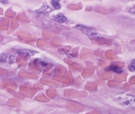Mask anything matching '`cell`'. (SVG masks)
Instances as JSON below:
<instances>
[{
    "instance_id": "obj_1",
    "label": "cell",
    "mask_w": 135,
    "mask_h": 114,
    "mask_svg": "<svg viewBox=\"0 0 135 114\" xmlns=\"http://www.w3.org/2000/svg\"><path fill=\"white\" fill-rule=\"evenodd\" d=\"M116 102L121 106L135 109V96L133 95H120L116 97Z\"/></svg>"
},
{
    "instance_id": "obj_2",
    "label": "cell",
    "mask_w": 135,
    "mask_h": 114,
    "mask_svg": "<svg viewBox=\"0 0 135 114\" xmlns=\"http://www.w3.org/2000/svg\"><path fill=\"white\" fill-rule=\"evenodd\" d=\"M17 61V57L13 56L11 54L2 53L0 54V63L5 65H11Z\"/></svg>"
},
{
    "instance_id": "obj_3",
    "label": "cell",
    "mask_w": 135,
    "mask_h": 114,
    "mask_svg": "<svg viewBox=\"0 0 135 114\" xmlns=\"http://www.w3.org/2000/svg\"><path fill=\"white\" fill-rule=\"evenodd\" d=\"M75 28L82 31V32L86 34L88 36H90L91 39H96L97 37H98V36H99V34H98V32L96 31V29L90 28V27H85V26H83V25H76Z\"/></svg>"
},
{
    "instance_id": "obj_4",
    "label": "cell",
    "mask_w": 135,
    "mask_h": 114,
    "mask_svg": "<svg viewBox=\"0 0 135 114\" xmlns=\"http://www.w3.org/2000/svg\"><path fill=\"white\" fill-rule=\"evenodd\" d=\"M17 53L20 55V57H22L24 58H28L30 57L36 55L37 52L35 51H31V50H26V49H21V50H17Z\"/></svg>"
},
{
    "instance_id": "obj_5",
    "label": "cell",
    "mask_w": 135,
    "mask_h": 114,
    "mask_svg": "<svg viewBox=\"0 0 135 114\" xmlns=\"http://www.w3.org/2000/svg\"><path fill=\"white\" fill-rule=\"evenodd\" d=\"M51 12H52V11H51V9H50V7H49V6L44 5L42 8H40L39 10L37 11V13H38V14H44V15H48Z\"/></svg>"
},
{
    "instance_id": "obj_6",
    "label": "cell",
    "mask_w": 135,
    "mask_h": 114,
    "mask_svg": "<svg viewBox=\"0 0 135 114\" xmlns=\"http://www.w3.org/2000/svg\"><path fill=\"white\" fill-rule=\"evenodd\" d=\"M52 19H53L54 21H56V22L64 23V22H66V21H67V17H66L63 14L59 13V14H54L53 17H52Z\"/></svg>"
},
{
    "instance_id": "obj_7",
    "label": "cell",
    "mask_w": 135,
    "mask_h": 114,
    "mask_svg": "<svg viewBox=\"0 0 135 114\" xmlns=\"http://www.w3.org/2000/svg\"><path fill=\"white\" fill-rule=\"evenodd\" d=\"M106 70H107V71H112V72H116V73H118V74H122V72H123L120 67L115 66V65H113V64L111 65V66L107 67Z\"/></svg>"
},
{
    "instance_id": "obj_8",
    "label": "cell",
    "mask_w": 135,
    "mask_h": 114,
    "mask_svg": "<svg viewBox=\"0 0 135 114\" xmlns=\"http://www.w3.org/2000/svg\"><path fill=\"white\" fill-rule=\"evenodd\" d=\"M126 78H127L126 74H123V73H122V74H117V75H115V79L119 82H124L126 81Z\"/></svg>"
},
{
    "instance_id": "obj_9",
    "label": "cell",
    "mask_w": 135,
    "mask_h": 114,
    "mask_svg": "<svg viewBox=\"0 0 135 114\" xmlns=\"http://www.w3.org/2000/svg\"><path fill=\"white\" fill-rule=\"evenodd\" d=\"M51 4H52V6H53V8L56 9V10H60V9H61V4H60L59 1L53 0V1H51Z\"/></svg>"
},
{
    "instance_id": "obj_10",
    "label": "cell",
    "mask_w": 135,
    "mask_h": 114,
    "mask_svg": "<svg viewBox=\"0 0 135 114\" xmlns=\"http://www.w3.org/2000/svg\"><path fill=\"white\" fill-rule=\"evenodd\" d=\"M106 56H107V58H110V59H114V58H117V57H116V54L114 53L113 51H107Z\"/></svg>"
},
{
    "instance_id": "obj_11",
    "label": "cell",
    "mask_w": 135,
    "mask_h": 114,
    "mask_svg": "<svg viewBox=\"0 0 135 114\" xmlns=\"http://www.w3.org/2000/svg\"><path fill=\"white\" fill-rule=\"evenodd\" d=\"M97 40H98L99 43H100V44H109V43H111V40L106 39H97Z\"/></svg>"
},
{
    "instance_id": "obj_12",
    "label": "cell",
    "mask_w": 135,
    "mask_h": 114,
    "mask_svg": "<svg viewBox=\"0 0 135 114\" xmlns=\"http://www.w3.org/2000/svg\"><path fill=\"white\" fill-rule=\"evenodd\" d=\"M128 69H129L130 71H132V72H135V59H133V61L130 62V64L128 65Z\"/></svg>"
},
{
    "instance_id": "obj_13",
    "label": "cell",
    "mask_w": 135,
    "mask_h": 114,
    "mask_svg": "<svg viewBox=\"0 0 135 114\" xmlns=\"http://www.w3.org/2000/svg\"><path fill=\"white\" fill-rule=\"evenodd\" d=\"M108 85H109L110 87H117L119 84H118V83H117V82L110 81V82H108Z\"/></svg>"
},
{
    "instance_id": "obj_14",
    "label": "cell",
    "mask_w": 135,
    "mask_h": 114,
    "mask_svg": "<svg viewBox=\"0 0 135 114\" xmlns=\"http://www.w3.org/2000/svg\"><path fill=\"white\" fill-rule=\"evenodd\" d=\"M112 64H113V65H115V66L120 67V68L124 66V63H123V62H115V63H112Z\"/></svg>"
},
{
    "instance_id": "obj_15",
    "label": "cell",
    "mask_w": 135,
    "mask_h": 114,
    "mask_svg": "<svg viewBox=\"0 0 135 114\" xmlns=\"http://www.w3.org/2000/svg\"><path fill=\"white\" fill-rule=\"evenodd\" d=\"M129 84H135V76H133V77H131L129 80Z\"/></svg>"
},
{
    "instance_id": "obj_16",
    "label": "cell",
    "mask_w": 135,
    "mask_h": 114,
    "mask_svg": "<svg viewBox=\"0 0 135 114\" xmlns=\"http://www.w3.org/2000/svg\"><path fill=\"white\" fill-rule=\"evenodd\" d=\"M110 76H111V74H110V73H108V74H105V75H103V79H109Z\"/></svg>"
},
{
    "instance_id": "obj_17",
    "label": "cell",
    "mask_w": 135,
    "mask_h": 114,
    "mask_svg": "<svg viewBox=\"0 0 135 114\" xmlns=\"http://www.w3.org/2000/svg\"><path fill=\"white\" fill-rule=\"evenodd\" d=\"M130 12H132V13H134V14H135V7H134V8H132V9H130Z\"/></svg>"
},
{
    "instance_id": "obj_18",
    "label": "cell",
    "mask_w": 135,
    "mask_h": 114,
    "mask_svg": "<svg viewBox=\"0 0 135 114\" xmlns=\"http://www.w3.org/2000/svg\"><path fill=\"white\" fill-rule=\"evenodd\" d=\"M124 88L128 89V88H129V85H128V84H126V85H124Z\"/></svg>"
}]
</instances>
